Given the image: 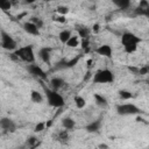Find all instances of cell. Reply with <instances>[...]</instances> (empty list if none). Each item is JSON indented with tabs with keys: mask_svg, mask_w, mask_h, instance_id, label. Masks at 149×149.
<instances>
[{
	"mask_svg": "<svg viewBox=\"0 0 149 149\" xmlns=\"http://www.w3.org/2000/svg\"><path fill=\"white\" fill-rule=\"evenodd\" d=\"M140 42H141V38L132 31H125L121 35V44H122L125 51L128 54L135 52Z\"/></svg>",
	"mask_w": 149,
	"mask_h": 149,
	"instance_id": "6da1fadb",
	"label": "cell"
},
{
	"mask_svg": "<svg viewBox=\"0 0 149 149\" xmlns=\"http://www.w3.org/2000/svg\"><path fill=\"white\" fill-rule=\"evenodd\" d=\"M44 93H45L47 101H48L49 106H51L54 108H61L64 106V104H65L64 98L58 93V91L44 86Z\"/></svg>",
	"mask_w": 149,
	"mask_h": 149,
	"instance_id": "7a4b0ae2",
	"label": "cell"
},
{
	"mask_svg": "<svg viewBox=\"0 0 149 149\" xmlns=\"http://www.w3.org/2000/svg\"><path fill=\"white\" fill-rule=\"evenodd\" d=\"M14 55L16 56V58H19L28 64H31L35 62V52H34L33 45L20 47L14 51Z\"/></svg>",
	"mask_w": 149,
	"mask_h": 149,
	"instance_id": "3957f363",
	"label": "cell"
},
{
	"mask_svg": "<svg viewBox=\"0 0 149 149\" xmlns=\"http://www.w3.org/2000/svg\"><path fill=\"white\" fill-rule=\"evenodd\" d=\"M115 79L114 73L109 69H100L93 74V83L95 84H109Z\"/></svg>",
	"mask_w": 149,
	"mask_h": 149,
	"instance_id": "277c9868",
	"label": "cell"
},
{
	"mask_svg": "<svg viewBox=\"0 0 149 149\" xmlns=\"http://www.w3.org/2000/svg\"><path fill=\"white\" fill-rule=\"evenodd\" d=\"M0 38H1V48L3 50L7 51H15L17 49V43L16 41L12 37V35H9L8 33H6L3 29L0 30Z\"/></svg>",
	"mask_w": 149,
	"mask_h": 149,
	"instance_id": "5b68a950",
	"label": "cell"
},
{
	"mask_svg": "<svg viewBox=\"0 0 149 149\" xmlns=\"http://www.w3.org/2000/svg\"><path fill=\"white\" fill-rule=\"evenodd\" d=\"M116 113L119 115H137L142 113V109L134 104H119L116 105Z\"/></svg>",
	"mask_w": 149,
	"mask_h": 149,
	"instance_id": "8992f818",
	"label": "cell"
},
{
	"mask_svg": "<svg viewBox=\"0 0 149 149\" xmlns=\"http://www.w3.org/2000/svg\"><path fill=\"white\" fill-rule=\"evenodd\" d=\"M134 14L136 16H144L149 19V1L148 0H141L137 7L134 9Z\"/></svg>",
	"mask_w": 149,
	"mask_h": 149,
	"instance_id": "52a82bcc",
	"label": "cell"
},
{
	"mask_svg": "<svg viewBox=\"0 0 149 149\" xmlns=\"http://www.w3.org/2000/svg\"><path fill=\"white\" fill-rule=\"evenodd\" d=\"M0 127L6 133H14L16 130V123L12 119L6 118V116H2L0 119Z\"/></svg>",
	"mask_w": 149,
	"mask_h": 149,
	"instance_id": "ba28073f",
	"label": "cell"
},
{
	"mask_svg": "<svg viewBox=\"0 0 149 149\" xmlns=\"http://www.w3.org/2000/svg\"><path fill=\"white\" fill-rule=\"evenodd\" d=\"M27 69H28L29 73L33 74L34 77H37V78H40V79H47V73H45V72L42 70V68H40L38 65L31 63L30 65H28Z\"/></svg>",
	"mask_w": 149,
	"mask_h": 149,
	"instance_id": "9c48e42d",
	"label": "cell"
},
{
	"mask_svg": "<svg viewBox=\"0 0 149 149\" xmlns=\"http://www.w3.org/2000/svg\"><path fill=\"white\" fill-rule=\"evenodd\" d=\"M80 58V56H77L76 58L73 59H70V61H66V59H62L59 61L56 65H55V70H62V69H68V68H72L73 65L77 64L78 59Z\"/></svg>",
	"mask_w": 149,
	"mask_h": 149,
	"instance_id": "30bf717a",
	"label": "cell"
},
{
	"mask_svg": "<svg viewBox=\"0 0 149 149\" xmlns=\"http://www.w3.org/2000/svg\"><path fill=\"white\" fill-rule=\"evenodd\" d=\"M95 52L99 56H104V57L111 58L112 55H113V49H112V47L109 44H101L100 47H98L95 49Z\"/></svg>",
	"mask_w": 149,
	"mask_h": 149,
	"instance_id": "8fae6325",
	"label": "cell"
},
{
	"mask_svg": "<svg viewBox=\"0 0 149 149\" xmlns=\"http://www.w3.org/2000/svg\"><path fill=\"white\" fill-rule=\"evenodd\" d=\"M22 27H23V30H24L27 34H29V35H34V36L40 35V28H38L35 23H33L31 21L24 22Z\"/></svg>",
	"mask_w": 149,
	"mask_h": 149,
	"instance_id": "7c38bea8",
	"label": "cell"
},
{
	"mask_svg": "<svg viewBox=\"0 0 149 149\" xmlns=\"http://www.w3.org/2000/svg\"><path fill=\"white\" fill-rule=\"evenodd\" d=\"M38 57L42 62L50 64V58H51V49L48 47H43L38 50Z\"/></svg>",
	"mask_w": 149,
	"mask_h": 149,
	"instance_id": "4fadbf2b",
	"label": "cell"
},
{
	"mask_svg": "<svg viewBox=\"0 0 149 149\" xmlns=\"http://www.w3.org/2000/svg\"><path fill=\"white\" fill-rule=\"evenodd\" d=\"M101 125H102L101 119H97V120H94V121L87 123L86 127H85V129H86V132H88V133H97V132L100 130Z\"/></svg>",
	"mask_w": 149,
	"mask_h": 149,
	"instance_id": "5bb4252c",
	"label": "cell"
},
{
	"mask_svg": "<svg viewBox=\"0 0 149 149\" xmlns=\"http://www.w3.org/2000/svg\"><path fill=\"white\" fill-rule=\"evenodd\" d=\"M50 85H51V88L58 91L59 88H62V87L65 85V81H64V79L61 78V77H54V78H51V80H50Z\"/></svg>",
	"mask_w": 149,
	"mask_h": 149,
	"instance_id": "9a60e30c",
	"label": "cell"
},
{
	"mask_svg": "<svg viewBox=\"0 0 149 149\" xmlns=\"http://www.w3.org/2000/svg\"><path fill=\"white\" fill-rule=\"evenodd\" d=\"M94 100H95V104L99 106V107H101V108H106L107 106H108V101H107V99L102 95V94H99V93H94Z\"/></svg>",
	"mask_w": 149,
	"mask_h": 149,
	"instance_id": "2e32d148",
	"label": "cell"
},
{
	"mask_svg": "<svg viewBox=\"0 0 149 149\" xmlns=\"http://www.w3.org/2000/svg\"><path fill=\"white\" fill-rule=\"evenodd\" d=\"M115 7L121 10H126L130 7V0H111Z\"/></svg>",
	"mask_w": 149,
	"mask_h": 149,
	"instance_id": "e0dca14e",
	"label": "cell"
},
{
	"mask_svg": "<svg viewBox=\"0 0 149 149\" xmlns=\"http://www.w3.org/2000/svg\"><path fill=\"white\" fill-rule=\"evenodd\" d=\"M74 125H76L74 120H73L72 118H70V116H66V118H63V119H62V126H63L65 129H68V130L73 129V128H74Z\"/></svg>",
	"mask_w": 149,
	"mask_h": 149,
	"instance_id": "ac0fdd59",
	"label": "cell"
},
{
	"mask_svg": "<svg viewBox=\"0 0 149 149\" xmlns=\"http://www.w3.org/2000/svg\"><path fill=\"white\" fill-rule=\"evenodd\" d=\"M71 36H72V34H71V31L68 30V29H64V30H62V31L58 34V38H59V41H61L63 44H66V42L70 40Z\"/></svg>",
	"mask_w": 149,
	"mask_h": 149,
	"instance_id": "d6986e66",
	"label": "cell"
},
{
	"mask_svg": "<svg viewBox=\"0 0 149 149\" xmlns=\"http://www.w3.org/2000/svg\"><path fill=\"white\" fill-rule=\"evenodd\" d=\"M30 99H31V101L35 102V104H41V102L43 101L42 94H41L38 91H35V90H33V91L30 92Z\"/></svg>",
	"mask_w": 149,
	"mask_h": 149,
	"instance_id": "ffe728a7",
	"label": "cell"
},
{
	"mask_svg": "<svg viewBox=\"0 0 149 149\" xmlns=\"http://www.w3.org/2000/svg\"><path fill=\"white\" fill-rule=\"evenodd\" d=\"M13 6L12 0H0V8L3 12H8Z\"/></svg>",
	"mask_w": 149,
	"mask_h": 149,
	"instance_id": "44dd1931",
	"label": "cell"
},
{
	"mask_svg": "<svg viewBox=\"0 0 149 149\" xmlns=\"http://www.w3.org/2000/svg\"><path fill=\"white\" fill-rule=\"evenodd\" d=\"M74 104H76L77 108H84L86 105V100L80 95H76L74 97Z\"/></svg>",
	"mask_w": 149,
	"mask_h": 149,
	"instance_id": "7402d4cb",
	"label": "cell"
},
{
	"mask_svg": "<svg viewBox=\"0 0 149 149\" xmlns=\"http://www.w3.org/2000/svg\"><path fill=\"white\" fill-rule=\"evenodd\" d=\"M119 97L121 99H123V100H128V99L133 98V94H132V92H129L127 90H120L119 91Z\"/></svg>",
	"mask_w": 149,
	"mask_h": 149,
	"instance_id": "603a6c76",
	"label": "cell"
},
{
	"mask_svg": "<svg viewBox=\"0 0 149 149\" xmlns=\"http://www.w3.org/2000/svg\"><path fill=\"white\" fill-rule=\"evenodd\" d=\"M66 45H68V47H71V48L78 47V45H79V40H78V37H77V36H71L70 40L66 42Z\"/></svg>",
	"mask_w": 149,
	"mask_h": 149,
	"instance_id": "cb8c5ba5",
	"label": "cell"
},
{
	"mask_svg": "<svg viewBox=\"0 0 149 149\" xmlns=\"http://www.w3.org/2000/svg\"><path fill=\"white\" fill-rule=\"evenodd\" d=\"M78 34L81 38H88V34H90V29L86 27H81L78 29Z\"/></svg>",
	"mask_w": 149,
	"mask_h": 149,
	"instance_id": "d4e9b609",
	"label": "cell"
},
{
	"mask_svg": "<svg viewBox=\"0 0 149 149\" xmlns=\"http://www.w3.org/2000/svg\"><path fill=\"white\" fill-rule=\"evenodd\" d=\"M69 139V135H68V132L66 130H62L57 134V141H61V142H65L66 140Z\"/></svg>",
	"mask_w": 149,
	"mask_h": 149,
	"instance_id": "484cf974",
	"label": "cell"
},
{
	"mask_svg": "<svg viewBox=\"0 0 149 149\" xmlns=\"http://www.w3.org/2000/svg\"><path fill=\"white\" fill-rule=\"evenodd\" d=\"M30 21H31L33 23H35V24H36V26H37L40 29L43 27V21H42V19H41V17H36V16H33Z\"/></svg>",
	"mask_w": 149,
	"mask_h": 149,
	"instance_id": "4316f807",
	"label": "cell"
},
{
	"mask_svg": "<svg viewBox=\"0 0 149 149\" xmlns=\"http://www.w3.org/2000/svg\"><path fill=\"white\" fill-rule=\"evenodd\" d=\"M37 137H35V136H31V137H29L28 139V141H27V144L29 146V147H31V148H35L37 144H36V142H37Z\"/></svg>",
	"mask_w": 149,
	"mask_h": 149,
	"instance_id": "83f0119b",
	"label": "cell"
},
{
	"mask_svg": "<svg viewBox=\"0 0 149 149\" xmlns=\"http://www.w3.org/2000/svg\"><path fill=\"white\" fill-rule=\"evenodd\" d=\"M44 127H45V122H38L36 126H35V132H42L43 129H44Z\"/></svg>",
	"mask_w": 149,
	"mask_h": 149,
	"instance_id": "f1b7e54d",
	"label": "cell"
},
{
	"mask_svg": "<svg viewBox=\"0 0 149 149\" xmlns=\"http://www.w3.org/2000/svg\"><path fill=\"white\" fill-rule=\"evenodd\" d=\"M148 72H149V64L140 68V70H139V74H147Z\"/></svg>",
	"mask_w": 149,
	"mask_h": 149,
	"instance_id": "f546056e",
	"label": "cell"
},
{
	"mask_svg": "<svg viewBox=\"0 0 149 149\" xmlns=\"http://www.w3.org/2000/svg\"><path fill=\"white\" fill-rule=\"evenodd\" d=\"M57 12L59 14H66V13H69V8L65 7V6H59L58 9H57Z\"/></svg>",
	"mask_w": 149,
	"mask_h": 149,
	"instance_id": "4dcf8cb0",
	"label": "cell"
},
{
	"mask_svg": "<svg viewBox=\"0 0 149 149\" xmlns=\"http://www.w3.org/2000/svg\"><path fill=\"white\" fill-rule=\"evenodd\" d=\"M23 1H24L26 3H34L36 0H23Z\"/></svg>",
	"mask_w": 149,
	"mask_h": 149,
	"instance_id": "1f68e13d",
	"label": "cell"
},
{
	"mask_svg": "<svg viewBox=\"0 0 149 149\" xmlns=\"http://www.w3.org/2000/svg\"><path fill=\"white\" fill-rule=\"evenodd\" d=\"M148 86H149V80H148Z\"/></svg>",
	"mask_w": 149,
	"mask_h": 149,
	"instance_id": "d6a6232c",
	"label": "cell"
}]
</instances>
